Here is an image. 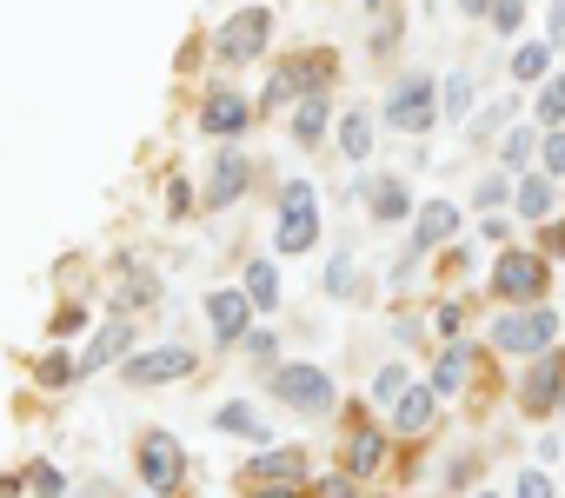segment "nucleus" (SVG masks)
<instances>
[{"label":"nucleus","mask_w":565,"mask_h":498,"mask_svg":"<svg viewBox=\"0 0 565 498\" xmlns=\"http://www.w3.org/2000/svg\"><path fill=\"white\" fill-rule=\"evenodd\" d=\"M386 127H392V133H426V127H439L433 73H407V80L386 94Z\"/></svg>","instance_id":"1"},{"label":"nucleus","mask_w":565,"mask_h":498,"mask_svg":"<svg viewBox=\"0 0 565 498\" xmlns=\"http://www.w3.org/2000/svg\"><path fill=\"white\" fill-rule=\"evenodd\" d=\"M273 239H280V253H306V246L319 239V200H313V187H306V180H286Z\"/></svg>","instance_id":"2"},{"label":"nucleus","mask_w":565,"mask_h":498,"mask_svg":"<svg viewBox=\"0 0 565 498\" xmlns=\"http://www.w3.org/2000/svg\"><path fill=\"white\" fill-rule=\"evenodd\" d=\"M558 340V319H552V306H526V312H506L499 325H493V346L499 353H545Z\"/></svg>","instance_id":"3"},{"label":"nucleus","mask_w":565,"mask_h":498,"mask_svg":"<svg viewBox=\"0 0 565 498\" xmlns=\"http://www.w3.org/2000/svg\"><path fill=\"white\" fill-rule=\"evenodd\" d=\"M140 478H146V491H160V498H174V491L187 485V459H180V446H174L167 432H146V439H140Z\"/></svg>","instance_id":"4"},{"label":"nucleus","mask_w":565,"mask_h":498,"mask_svg":"<svg viewBox=\"0 0 565 498\" xmlns=\"http://www.w3.org/2000/svg\"><path fill=\"white\" fill-rule=\"evenodd\" d=\"M273 392L293 412H333V379L319 372V366H280L273 372Z\"/></svg>","instance_id":"5"},{"label":"nucleus","mask_w":565,"mask_h":498,"mask_svg":"<svg viewBox=\"0 0 565 498\" xmlns=\"http://www.w3.org/2000/svg\"><path fill=\"white\" fill-rule=\"evenodd\" d=\"M267 34H273V14H267V8H247V14H233V21L220 27V40H213V47H220V60H233V67H239V60H254V54L267 47Z\"/></svg>","instance_id":"6"},{"label":"nucleus","mask_w":565,"mask_h":498,"mask_svg":"<svg viewBox=\"0 0 565 498\" xmlns=\"http://www.w3.org/2000/svg\"><path fill=\"white\" fill-rule=\"evenodd\" d=\"M200 366L193 346H160V353H133L127 359V386H167V379H187Z\"/></svg>","instance_id":"7"},{"label":"nucleus","mask_w":565,"mask_h":498,"mask_svg":"<svg viewBox=\"0 0 565 498\" xmlns=\"http://www.w3.org/2000/svg\"><path fill=\"white\" fill-rule=\"evenodd\" d=\"M493 293H506V299H519V306H539V293H545V260H539V253H506L499 273H493Z\"/></svg>","instance_id":"8"},{"label":"nucleus","mask_w":565,"mask_h":498,"mask_svg":"<svg viewBox=\"0 0 565 498\" xmlns=\"http://www.w3.org/2000/svg\"><path fill=\"white\" fill-rule=\"evenodd\" d=\"M247 319H254L247 286H220V293L207 299V325H213V340H247Z\"/></svg>","instance_id":"9"},{"label":"nucleus","mask_w":565,"mask_h":498,"mask_svg":"<svg viewBox=\"0 0 565 498\" xmlns=\"http://www.w3.org/2000/svg\"><path fill=\"white\" fill-rule=\"evenodd\" d=\"M247 120H254V107L239 100V94H226V87H213V94H207V107H200V127H207V133H220V140H233Z\"/></svg>","instance_id":"10"},{"label":"nucleus","mask_w":565,"mask_h":498,"mask_svg":"<svg viewBox=\"0 0 565 498\" xmlns=\"http://www.w3.org/2000/svg\"><path fill=\"white\" fill-rule=\"evenodd\" d=\"M433 405H439V392H433V386L399 392V399H392V426L407 432V439H413V432H426V426H433Z\"/></svg>","instance_id":"11"},{"label":"nucleus","mask_w":565,"mask_h":498,"mask_svg":"<svg viewBox=\"0 0 565 498\" xmlns=\"http://www.w3.org/2000/svg\"><path fill=\"white\" fill-rule=\"evenodd\" d=\"M558 399H565V366L545 353V359L532 366V379H526V412H552Z\"/></svg>","instance_id":"12"},{"label":"nucleus","mask_w":565,"mask_h":498,"mask_svg":"<svg viewBox=\"0 0 565 498\" xmlns=\"http://www.w3.org/2000/svg\"><path fill=\"white\" fill-rule=\"evenodd\" d=\"M466 379H472V346H459V340H452V346L439 353V366H433V392H439V399H459V392H466Z\"/></svg>","instance_id":"13"},{"label":"nucleus","mask_w":565,"mask_h":498,"mask_svg":"<svg viewBox=\"0 0 565 498\" xmlns=\"http://www.w3.org/2000/svg\"><path fill=\"white\" fill-rule=\"evenodd\" d=\"M239 193H247V159H239V153H220L213 180H207V206H233Z\"/></svg>","instance_id":"14"},{"label":"nucleus","mask_w":565,"mask_h":498,"mask_svg":"<svg viewBox=\"0 0 565 498\" xmlns=\"http://www.w3.org/2000/svg\"><path fill=\"white\" fill-rule=\"evenodd\" d=\"M280 478H306V452L299 446H273L254 459V485H280Z\"/></svg>","instance_id":"15"},{"label":"nucleus","mask_w":565,"mask_h":498,"mask_svg":"<svg viewBox=\"0 0 565 498\" xmlns=\"http://www.w3.org/2000/svg\"><path fill=\"white\" fill-rule=\"evenodd\" d=\"M452 233H459V206H446V200L420 206V220H413V239H420V246H446Z\"/></svg>","instance_id":"16"},{"label":"nucleus","mask_w":565,"mask_h":498,"mask_svg":"<svg viewBox=\"0 0 565 498\" xmlns=\"http://www.w3.org/2000/svg\"><path fill=\"white\" fill-rule=\"evenodd\" d=\"M220 432H239V439H254V446H273V432H267V419H260V412L254 405H220Z\"/></svg>","instance_id":"17"},{"label":"nucleus","mask_w":565,"mask_h":498,"mask_svg":"<svg viewBox=\"0 0 565 498\" xmlns=\"http://www.w3.org/2000/svg\"><path fill=\"white\" fill-rule=\"evenodd\" d=\"M127 340H133V332L127 325H107V332H94V346H87V359H80V366H114V359H127Z\"/></svg>","instance_id":"18"},{"label":"nucleus","mask_w":565,"mask_h":498,"mask_svg":"<svg viewBox=\"0 0 565 498\" xmlns=\"http://www.w3.org/2000/svg\"><path fill=\"white\" fill-rule=\"evenodd\" d=\"M340 153H346V159H366V153H373V120H366V114H346V120H340Z\"/></svg>","instance_id":"19"},{"label":"nucleus","mask_w":565,"mask_h":498,"mask_svg":"<svg viewBox=\"0 0 565 498\" xmlns=\"http://www.w3.org/2000/svg\"><path fill=\"white\" fill-rule=\"evenodd\" d=\"M247 299H254V306H273V299H280V273H273V260H254V266H247Z\"/></svg>","instance_id":"20"},{"label":"nucleus","mask_w":565,"mask_h":498,"mask_svg":"<svg viewBox=\"0 0 565 498\" xmlns=\"http://www.w3.org/2000/svg\"><path fill=\"white\" fill-rule=\"evenodd\" d=\"M379 452H386V439H379V432H353V439H346V472H373V465H379Z\"/></svg>","instance_id":"21"},{"label":"nucleus","mask_w":565,"mask_h":498,"mask_svg":"<svg viewBox=\"0 0 565 498\" xmlns=\"http://www.w3.org/2000/svg\"><path fill=\"white\" fill-rule=\"evenodd\" d=\"M293 133H299L306 146H313L319 133H327V100H319V94H306V100H299V114H293Z\"/></svg>","instance_id":"22"},{"label":"nucleus","mask_w":565,"mask_h":498,"mask_svg":"<svg viewBox=\"0 0 565 498\" xmlns=\"http://www.w3.org/2000/svg\"><path fill=\"white\" fill-rule=\"evenodd\" d=\"M399 213H407V180L386 174V180L373 187V220H399Z\"/></svg>","instance_id":"23"},{"label":"nucleus","mask_w":565,"mask_h":498,"mask_svg":"<svg viewBox=\"0 0 565 498\" xmlns=\"http://www.w3.org/2000/svg\"><path fill=\"white\" fill-rule=\"evenodd\" d=\"M519 213H526V220H545V213H552V180H526V187H519Z\"/></svg>","instance_id":"24"},{"label":"nucleus","mask_w":565,"mask_h":498,"mask_svg":"<svg viewBox=\"0 0 565 498\" xmlns=\"http://www.w3.org/2000/svg\"><path fill=\"white\" fill-rule=\"evenodd\" d=\"M545 67H552V47H545V40H532V47H519V60H513V73H519V80H539Z\"/></svg>","instance_id":"25"},{"label":"nucleus","mask_w":565,"mask_h":498,"mask_svg":"<svg viewBox=\"0 0 565 498\" xmlns=\"http://www.w3.org/2000/svg\"><path fill=\"white\" fill-rule=\"evenodd\" d=\"M439 107H446V120H459V114L472 107V80H466V73H452V80H446V94H439Z\"/></svg>","instance_id":"26"},{"label":"nucleus","mask_w":565,"mask_h":498,"mask_svg":"<svg viewBox=\"0 0 565 498\" xmlns=\"http://www.w3.org/2000/svg\"><path fill=\"white\" fill-rule=\"evenodd\" d=\"M539 120H545V127H558V120H565V73H558L552 87L539 94Z\"/></svg>","instance_id":"27"},{"label":"nucleus","mask_w":565,"mask_h":498,"mask_svg":"<svg viewBox=\"0 0 565 498\" xmlns=\"http://www.w3.org/2000/svg\"><path fill=\"white\" fill-rule=\"evenodd\" d=\"M327 293H333V299L353 293V253H333V266H327Z\"/></svg>","instance_id":"28"},{"label":"nucleus","mask_w":565,"mask_h":498,"mask_svg":"<svg viewBox=\"0 0 565 498\" xmlns=\"http://www.w3.org/2000/svg\"><path fill=\"white\" fill-rule=\"evenodd\" d=\"M399 392H407V372H399V366H386V372L373 379V399H379V405H392Z\"/></svg>","instance_id":"29"},{"label":"nucleus","mask_w":565,"mask_h":498,"mask_svg":"<svg viewBox=\"0 0 565 498\" xmlns=\"http://www.w3.org/2000/svg\"><path fill=\"white\" fill-rule=\"evenodd\" d=\"M539 159H545V174H565V127H552V133H545Z\"/></svg>","instance_id":"30"},{"label":"nucleus","mask_w":565,"mask_h":498,"mask_svg":"<svg viewBox=\"0 0 565 498\" xmlns=\"http://www.w3.org/2000/svg\"><path fill=\"white\" fill-rule=\"evenodd\" d=\"M532 146H539V140L519 127V133H506V146H499V153H506V166H526V159H532Z\"/></svg>","instance_id":"31"},{"label":"nucleus","mask_w":565,"mask_h":498,"mask_svg":"<svg viewBox=\"0 0 565 498\" xmlns=\"http://www.w3.org/2000/svg\"><path fill=\"white\" fill-rule=\"evenodd\" d=\"M519 14H526V0H493V27L499 34H519Z\"/></svg>","instance_id":"32"},{"label":"nucleus","mask_w":565,"mask_h":498,"mask_svg":"<svg viewBox=\"0 0 565 498\" xmlns=\"http://www.w3.org/2000/svg\"><path fill=\"white\" fill-rule=\"evenodd\" d=\"M506 193H513L506 180H479V193H472V200H479V206H486V213H499V206H506Z\"/></svg>","instance_id":"33"},{"label":"nucleus","mask_w":565,"mask_h":498,"mask_svg":"<svg viewBox=\"0 0 565 498\" xmlns=\"http://www.w3.org/2000/svg\"><path fill=\"white\" fill-rule=\"evenodd\" d=\"M513 498H552V478L545 472H519V491Z\"/></svg>","instance_id":"34"},{"label":"nucleus","mask_w":565,"mask_h":498,"mask_svg":"<svg viewBox=\"0 0 565 498\" xmlns=\"http://www.w3.org/2000/svg\"><path fill=\"white\" fill-rule=\"evenodd\" d=\"M319 498H360V491H353V472H333V478H319Z\"/></svg>","instance_id":"35"},{"label":"nucleus","mask_w":565,"mask_h":498,"mask_svg":"<svg viewBox=\"0 0 565 498\" xmlns=\"http://www.w3.org/2000/svg\"><path fill=\"white\" fill-rule=\"evenodd\" d=\"M34 491H40V498H60V472H54V465H34Z\"/></svg>","instance_id":"36"},{"label":"nucleus","mask_w":565,"mask_h":498,"mask_svg":"<svg viewBox=\"0 0 565 498\" xmlns=\"http://www.w3.org/2000/svg\"><path fill=\"white\" fill-rule=\"evenodd\" d=\"M273 346H280L273 332H247V353H254V359H273Z\"/></svg>","instance_id":"37"},{"label":"nucleus","mask_w":565,"mask_h":498,"mask_svg":"<svg viewBox=\"0 0 565 498\" xmlns=\"http://www.w3.org/2000/svg\"><path fill=\"white\" fill-rule=\"evenodd\" d=\"M40 379H47V386H60V379H73V366H67V359H47V366H40Z\"/></svg>","instance_id":"38"},{"label":"nucleus","mask_w":565,"mask_h":498,"mask_svg":"<svg viewBox=\"0 0 565 498\" xmlns=\"http://www.w3.org/2000/svg\"><path fill=\"white\" fill-rule=\"evenodd\" d=\"M545 253H565V226H545Z\"/></svg>","instance_id":"39"},{"label":"nucleus","mask_w":565,"mask_h":498,"mask_svg":"<svg viewBox=\"0 0 565 498\" xmlns=\"http://www.w3.org/2000/svg\"><path fill=\"white\" fill-rule=\"evenodd\" d=\"M466 8V21H479V14H493V0H459Z\"/></svg>","instance_id":"40"},{"label":"nucleus","mask_w":565,"mask_h":498,"mask_svg":"<svg viewBox=\"0 0 565 498\" xmlns=\"http://www.w3.org/2000/svg\"><path fill=\"white\" fill-rule=\"evenodd\" d=\"M254 498H299V491H293V485H260Z\"/></svg>","instance_id":"41"},{"label":"nucleus","mask_w":565,"mask_h":498,"mask_svg":"<svg viewBox=\"0 0 565 498\" xmlns=\"http://www.w3.org/2000/svg\"><path fill=\"white\" fill-rule=\"evenodd\" d=\"M552 40H565V0L552 8Z\"/></svg>","instance_id":"42"},{"label":"nucleus","mask_w":565,"mask_h":498,"mask_svg":"<svg viewBox=\"0 0 565 498\" xmlns=\"http://www.w3.org/2000/svg\"><path fill=\"white\" fill-rule=\"evenodd\" d=\"M486 498H493V491H486Z\"/></svg>","instance_id":"43"},{"label":"nucleus","mask_w":565,"mask_h":498,"mask_svg":"<svg viewBox=\"0 0 565 498\" xmlns=\"http://www.w3.org/2000/svg\"><path fill=\"white\" fill-rule=\"evenodd\" d=\"M558 405H565V399H558Z\"/></svg>","instance_id":"44"}]
</instances>
